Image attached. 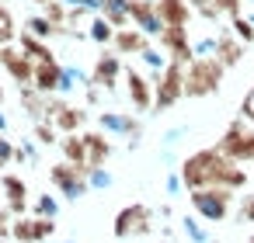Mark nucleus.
<instances>
[{
	"label": "nucleus",
	"instance_id": "nucleus-1",
	"mask_svg": "<svg viewBox=\"0 0 254 243\" xmlns=\"http://www.w3.org/2000/svg\"><path fill=\"white\" fill-rule=\"evenodd\" d=\"M219 80H223V63L202 56V59H195V63L188 66V73H185V94H191V97L212 94V91L219 87Z\"/></svg>",
	"mask_w": 254,
	"mask_h": 243
},
{
	"label": "nucleus",
	"instance_id": "nucleus-2",
	"mask_svg": "<svg viewBox=\"0 0 254 243\" xmlns=\"http://www.w3.org/2000/svg\"><path fill=\"white\" fill-rule=\"evenodd\" d=\"M219 149H223L230 160H237V163H254V129L247 125V118L233 122V125L223 132Z\"/></svg>",
	"mask_w": 254,
	"mask_h": 243
},
{
	"label": "nucleus",
	"instance_id": "nucleus-3",
	"mask_svg": "<svg viewBox=\"0 0 254 243\" xmlns=\"http://www.w3.org/2000/svg\"><path fill=\"white\" fill-rule=\"evenodd\" d=\"M230 191H233V188H195L191 205L198 208L202 219L219 222V219H226V212H230V198H233Z\"/></svg>",
	"mask_w": 254,
	"mask_h": 243
},
{
	"label": "nucleus",
	"instance_id": "nucleus-4",
	"mask_svg": "<svg viewBox=\"0 0 254 243\" xmlns=\"http://www.w3.org/2000/svg\"><path fill=\"white\" fill-rule=\"evenodd\" d=\"M240 56H244V42H240L237 35H219L216 59H219L223 66H233V63H240Z\"/></svg>",
	"mask_w": 254,
	"mask_h": 243
},
{
	"label": "nucleus",
	"instance_id": "nucleus-5",
	"mask_svg": "<svg viewBox=\"0 0 254 243\" xmlns=\"http://www.w3.org/2000/svg\"><path fill=\"white\" fill-rule=\"evenodd\" d=\"M146 229V208H126L119 215V236H129V233H143Z\"/></svg>",
	"mask_w": 254,
	"mask_h": 243
},
{
	"label": "nucleus",
	"instance_id": "nucleus-6",
	"mask_svg": "<svg viewBox=\"0 0 254 243\" xmlns=\"http://www.w3.org/2000/svg\"><path fill=\"white\" fill-rule=\"evenodd\" d=\"M14 233H18L21 240H35V236H46V233H53V222H42V219H39V222H25V226H18Z\"/></svg>",
	"mask_w": 254,
	"mask_h": 243
},
{
	"label": "nucleus",
	"instance_id": "nucleus-7",
	"mask_svg": "<svg viewBox=\"0 0 254 243\" xmlns=\"http://www.w3.org/2000/svg\"><path fill=\"white\" fill-rule=\"evenodd\" d=\"M233 35L240 39V42H254V21L251 18H233Z\"/></svg>",
	"mask_w": 254,
	"mask_h": 243
},
{
	"label": "nucleus",
	"instance_id": "nucleus-8",
	"mask_svg": "<svg viewBox=\"0 0 254 243\" xmlns=\"http://www.w3.org/2000/svg\"><path fill=\"white\" fill-rule=\"evenodd\" d=\"M4 184H7V191H11V205H14V208H21V205H25V184H18L14 177H7Z\"/></svg>",
	"mask_w": 254,
	"mask_h": 243
},
{
	"label": "nucleus",
	"instance_id": "nucleus-9",
	"mask_svg": "<svg viewBox=\"0 0 254 243\" xmlns=\"http://www.w3.org/2000/svg\"><path fill=\"white\" fill-rule=\"evenodd\" d=\"M185 233L195 240V243H209V236H205V229L195 222V219H185Z\"/></svg>",
	"mask_w": 254,
	"mask_h": 243
},
{
	"label": "nucleus",
	"instance_id": "nucleus-10",
	"mask_svg": "<svg viewBox=\"0 0 254 243\" xmlns=\"http://www.w3.org/2000/svg\"><path fill=\"white\" fill-rule=\"evenodd\" d=\"M240 115H244V118H247V122L254 125V87H251V91L244 94V101H240Z\"/></svg>",
	"mask_w": 254,
	"mask_h": 243
},
{
	"label": "nucleus",
	"instance_id": "nucleus-11",
	"mask_svg": "<svg viewBox=\"0 0 254 243\" xmlns=\"http://www.w3.org/2000/svg\"><path fill=\"white\" fill-rule=\"evenodd\" d=\"M240 219H244V222H254V194H247V198L240 201Z\"/></svg>",
	"mask_w": 254,
	"mask_h": 243
},
{
	"label": "nucleus",
	"instance_id": "nucleus-12",
	"mask_svg": "<svg viewBox=\"0 0 254 243\" xmlns=\"http://www.w3.org/2000/svg\"><path fill=\"white\" fill-rule=\"evenodd\" d=\"M94 39H98V42H101V39H112V28H108L105 21H98V25H94Z\"/></svg>",
	"mask_w": 254,
	"mask_h": 243
},
{
	"label": "nucleus",
	"instance_id": "nucleus-13",
	"mask_svg": "<svg viewBox=\"0 0 254 243\" xmlns=\"http://www.w3.org/2000/svg\"><path fill=\"white\" fill-rule=\"evenodd\" d=\"M39 212H49V215H53V212H56V201H53V198L46 194V198L39 201Z\"/></svg>",
	"mask_w": 254,
	"mask_h": 243
},
{
	"label": "nucleus",
	"instance_id": "nucleus-14",
	"mask_svg": "<svg viewBox=\"0 0 254 243\" xmlns=\"http://www.w3.org/2000/svg\"><path fill=\"white\" fill-rule=\"evenodd\" d=\"M0 129H4V118H0Z\"/></svg>",
	"mask_w": 254,
	"mask_h": 243
},
{
	"label": "nucleus",
	"instance_id": "nucleus-15",
	"mask_svg": "<svg viewBox=\"0 0 254 243\" xmlns=\"http://www.w3.org/2000/svg\"><path fill=\"white\" fill-rule=\"evenodd\" d=\"M244 4H254V0H244Z\"/></svg>",
	"mask_w": 254,
	"mask_h": 243
},
{
	"label": "nucleus",
	"instance_id": "nucleus-16",
	"mask_svg": "<svg viewBox=\"0 0 254 243\" xmlns=\"http://www.w3.org/2000/svg\"><path fill=\"white\" fill-rule=\"evenodd\" d=\"M251 21H254V14H251Z\"/></svg>",
	"mask_w": 254,
	"mask_h": 243
},
{
	"label": "nucleus",
	"instance_id": "nucleus-17",
	"mask_svg": "<svg viewBox=\"0 0 254 243\" xmlns=\"http://www.w3.org/2000/svg\"><path fill=\"white\" fill-rule=\"evenodd\" d=\"M251 243H254V236H251Z\"/></svg>",
	"mask_w": 254,
	"mask_h": 243
},
{
	"label": "nucleus",
	"instance_id": "nucleus-18",
	"mask_svg": "<svg viewBox=\"0 0 254 243\" xmlns=\"http://www.w3.org/2000/svg\"><path fill=\"white\" fill-rule=\"evenodd\" d=\"M0 229H4V226H0Z\"/></svg>",
	"mask_w": 254,
	"mask_h": 243
}]
</instances>
